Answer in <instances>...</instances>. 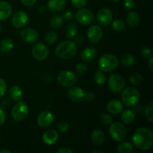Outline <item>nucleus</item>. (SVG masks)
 I'll list each match as a JSON object with an SVG mask.
<instances>
[{"instance_id": "f257e3e1", "label": "nucleus", "mask_w": 153, "mask_h": 153, "mask_svg": "<svg viewBox=\"0 0 153 153\" xmlns=\"http://www.w3.org/2000/svg\"><path fill=\"white\" fill-rule=\"evenodd\" d=\"M132 141L134 146L140 150H148L153 146V133L149 128L141 127L133 134Z\"/></svg>"}, {"instance_id": "f03ea898", "label": "nucleus", "mask_w": 153, "mask_h": 153, "mask_svg": "<svg viewBox=\"0 0 153 153\" xmlns=\"http://www.w3.org/2000/svg\"><path fill=\"white\" fill-rule=\"evenodd\" d=\"M78 47L76 43L72 40L61 42L55 49V54L61 59L67 60L73 58L76 55Z\"/></svg>"}, {"instance_id": "7ed1b4c3", "label": "nucleus", "mask_w": 153, "mask_h": 153, "mask_svg": "<svg viewBox=\"0 0 153 153\" xmlns=\"http://www.w3.org/2000/svg\"><path fill=\"white\" fill-rule=\"evenodd\" d=\"M99 68L105 73L114 71L119 66V59L113 54H105L99 60Z\"/></svg>"}, {"instance_id": "20e7f679", "label": "nucleus", "mask_w": 153, "mask_h": 153, "mask_svg": "<svg viewBox=\"0 0 153 153\" xmlns=\"http://www.w3.org/2000/svg\"><path fill=\"white\" fill-rule=\"evenodd\" d=\"M121 94V99L124 105L128 107H134L140 100V92L132 87L124 88Z\"/></svg>"}, {"instance_id": "39448f33", "label": "nucleus", "mask_w": 153, "mask_h": 153, "mask_svg": "<svg viewBox=\"0 0 153 153\" xmlns=\"http://www.w3.org/2000/svg\"><path fill=\"white\" fill-rule=\"evenodd\" d=\"M29 113L28 105L22 101H17L11 110V117L15 121H22L27 117Z\"/></svg>"}, {"instance_id": "423d86ee", "label": "nucleus", "mask_w": 153, "mask_h": 153, "mask_svg": "<svg viewBox=\"0 0 153 153\" xmlns=\"http://www.w3.org/2000/svg\"><path fill=\"white\" fill-rule=\"evenodd\" d=\"M78 78L76 75L70 70H63L58 73L57 81L61 86L70 88L76 85Z\"/></svg>"}, {"instance_id": "0eeeda50", "label": "nucleus", "mask_w": 153, "mask_h": 153, "mask_svg": "<svg viewBox=\"0 0 153 153\" xmlns=\"http://www.w3.org/2000/svg\"><path fill=\"white\" fill-rule=\"evenodd\" d=\"M109 134L111 138L115 141H123L126 136V129L125 126L119 122L114 123H112L109 128Z\"/></svg>"}, {"instance_id": "6e6552de", "label": "nucleus", "mask_w": 153, "mask_h": 153, "mask_svg": "<svg viewBox=\"0 0 153 153\" xmlns=\"http://www.w3.org/2000/svg\"><path fill=\"white\" fill-rule=\"evenodd\" d=\"M126 82L123 77L119 74H113L109 77L108 81V87L109 90L115 94H120L123 91Z\"/></svg>"}, {"instance_id": "1a4fd4ad", "label": "nucleus", "mask_w": 153, "mask_h": 153, "mask_svg": "<svg viewBox=\"0 0 153 153\" xmlns=\"http://www.w3.org/2000/svg\"><path fill=\"white\" fill-rule=\"evenodd\" d=\"M32 56L40 61H45L49 56V49L43 43H37L33 46L31 49Z\"/></svg>"}, {"instance_id": "9d476101", "label": "nucleus", "mask_w": 153, "mask_h": 153, "mask_svg": "<svg viewBox=\"0 0 153 153\" xmlns=\"http://www.w3.org/2000/svg\"><path fill=\"white\" fill-rule=\"evenodd\" d=\"M76 19L79 23L82 24L84 25H90L93 22L94 19V16L93 12L91 10L87 8H80L76 12Z\"/></svg>"}, {"instance_id": "9b49d317", "label": "nucleus", "mask_w": 153, "mask_h": 153, "mask_svg": "<svg viewBox=\"0 0 153 153\" xmlns=\"http://www.w3.org/2000/svg\"><path fill=\"white\" fill-rule=\"evenodd\" d=\"M97 21L101 26H108L110 25L113 19V13L111 10L107 7L100 9L97 13Z\"/></svg>"}, {"instance_id": "f8f14e48", "label": "nucleus", "mask_w": 153, "mask_h": 153, "mask_svg": "<svg viewBox=\"0 0 153 153\" xmlns=\"http://www.w3.org/2000/svg\"><path fill=\"white\" fill-rule=\"evenodd\" d=\"M54 122V115L49 111H43L37 117V123L41 128H48Z\"/></svg>"}, {"instance_id": "ddd939ff", "label": "nucleus", "mask_w": 153, "mask_h": 153, "mask_svg": "<svg viewBox=\"0 0 153 153\" xmlns=\"http://www.w3.org/2000/svg\"><path fill=\"white\" fill-rule=\"evenodd\" d=\"M103 37V31L98 25H93L88 30V38L91 43H97Z\"/></svg>"}, {"instance_id": "4468645a", "label": "nucleus", "mask_w": 153, "mask_h": 153, "mask_svg": "<svg viewBox=\"0 0 153 153\" xmlns=\"http://www.w3.org/2000/svg\"><path fill=\"white\" fill-rule=\"evenodd\" d=\"M28 21V16L25 11L19 10L16 12L12 16L11 22L16 28H21L25 26Z\"/></svg>"}, {"instance_id": "2eb2a0df", "label": "nucleus", "mask_w": 153, "mask_h": 153, "mask_svg": "<svg viewBox=\"0 0 153 153\" xmlns=\"http://www.w3.org/2000/svg\"><path fill=\"white\" fill-rule=\"evenodd\" d=\"M20 37L23 41L32 43L38 40L39 34L36 30L31 28H24L20 31Z\"/></svg>"}, {"instance_id": "dca6fc26", "label": "nucleus", "mask_w": 153, "mask_h": 153, "mask_svg": "<svg viewBox=\"0 0 153 153\" xmlns=\"http://www.w3.org/2000/svg\"><path fill=\"white\" fill-rule=\"evenodd\" d=\"M85 91L79 87H73L68 91V98L74 102H81L85 99Z\"/></svg>"}, {"instance_id": "f3484780", "label": "nucleus", "mask_w": 153, "mask_h": 153, "mask_svg": "<svg viewBox=\"0 0 153 153\" xmlns=\"http://www.w3.org/2000/svg\"><path fill=\"white\" fill-rule=\"evenodd\" d=\"M97 56V51L94 47H87L81 53L80 58L83 62L88 63L94 61Z\"/></svg>"}, {"instance_id": "a211bd4d", "label": "nucleus", "mask_w": 153, "mask_h": 153, "mask_svg": "<svg viewBox=\"0 0 153 153\" xmlns=\"http://www.w3.org/2000/svg\"><path fill=\"white\" fill-rule=\"evenodd\" d=\"M58 133L55 129H49L45 131L43 135V143L47 145H53L58 141Z\"/></svg>"}, {"instance_id": "6ab92c4d", "label": "nucleus", "mask_w": 153, "mask_h": 153, "mask_svg": "<svg viewBox=\"0 0 153 153\" xmlns=\"http://www.w3.org/2000/svg\"><path fill=\"white\" fill-rule=\"evenodd\" d=\"M107 110L112 114H119L123 110V105L120 100H112L108 102Z\"/></svg>"}, {"instance_id": "aec40b11", "label": "nucleus", "mask_w": 153, "mask_h": 153, "mask_svg": "<svg viewBox=\"0 0 153 153\" xmlns=\"http://www.w3.org/2000/svg\"><path fill=\"white\" fill-rule=\"evenodd\" d=\"M12 7L6 1H0V20H4L11 15Z\"/></svg>"}, {"instance_id": "412c9836", "label": "nucleus", "mask_w": 153, "mask_h": 153, "mask_svg": "<svg viewBox=\"0 0 153 153\" xmlns=\"http://www.w3.org/2000/svg\"><path fill=\"white\" fill-rule=\"evenodd\" d=\"M66 5L65 0H49L47 7L51 11L60 12L64 10Z\"/></svg>"}, {"instance_id": "4be33fe9", "label": "nucleus", "mask_w": 153, "mask_h": 153, "mask_svg": "<svg viewBox=\"0 0 153 153\" xmlns=\"http://www.w3.org/2000/svg\"><path fill=\"white\" fill-rule=\"evenodd\" d=\"M105 140V135L102 130L97 128L93 131L91 134V140L94 144L97 146H100L104 143Z\"/></svg>"}, {"instance_id": "5701e85b", "label": "nucleus", "mask_w": 153, "mask_h": 153, "mask_svg": "<svg viewBox=\"0 0 153 153\" xmlns=\"http://www.w3.org/2000/svg\"><path fill=\"white\" fill-rule=\"evenodd\" d=\"M126 23L130 27L137 26L140 22V16L135 11H129L126 16Z\"/></svg>"}, {"instance_id": "b1692460", "label": "nucleus", "mask_w": 153, "mask_h": 153, "mask_svg": "<svg viewBox=\"0 0 153 153\" xmlns=\"http://www.w3.org/2000/svg\"><path fill=\"white\" fill-rule=\"evenodd\" d=\"M9 96L14 101H19L22 98V91L18 85H13L9 90Z\"/></svg>"}, {"instance_id": "393cba45", "label": "nucleus", "mask_w": 153, "mask_h": 153, "mask_svg": "<svg viewBox=\"0 0 153 153\" xmlns=\"http://www.w3.org/2000/svg\"><path fill=\"white\" fill-rule=\"evenodd\" d=\"M135 119V113L132 110L127 109L123 111L122 115H121V120L123 123L125 124H131V123L134 122Z\"/></svg>"}, {"instance_id": "a878e982", "label": "nucleus", "mask_w": 153, "mask_h": 153, "mask_svg": "<svg viewBox=\"0 0 153 153\" xmlns=\"http://www.w3.org/2000/svg\"><path fill=\"white\" fill-rule=\"evenodd\" d=\"M13 48V40L10 38H4L0 42V50L4 53L10 52Z\"/></svg>"}, {"instance_id": "bb28decb", "label": "nucleus", "mask_w": 153, "mask_h": 153, "mask_svg": "<svg viewBox=\"0 0 153 153\" xmlns=\"http://www.w3.org/2000/svg\"><path fill=\"white\" fill-rule=\"evenodd\" d=\"M78 28L74 23L69 24L66 28V37L69 40H73L77 36Z\"/></svg>"}, {"instance_id": "cd10ccee", "label": "nucleus", "mask_w": 153, "mask_h": 153, "mask_svg": "<svg viewBox=\"0 0 153 153\" xmlns=\"http://www.w3.org/2000/svg\"><path fill=\"white\" fill-rule=\"evenodd\" d=\"M119 153H131L133 151V146L127 141H120L117 149Z\"/></svg>"}, {"instance_id": "c85d7f7f", "label": "nucleus", "mask_w": 153, "mask_h": 153, "mask_svg": "<svg viewBox=\"0 0 153 153\" xmlns=\"http://www.w3.org/2000/svg\"><path fill=\"white\" fill-rule=\"evenodd\" d=\"M63 24V17L59 14L52 16L50 19V25L54 29H58Z\"/></svg>"}, {"instance_id": "c756f323", "label": "nucleus", "mask_w": 153, "mask_h": 153, "mask_svg": "<svg viewBox=\"0 0 153 153\" xmlns=\"http://www.w3.org/2000/svg\"><path fill=\"white\" fill-rule=\"evenodd\" d=\"M121 64L124 65L125 67H131L134 65L135 62V58L131 54H126L121 58Z\"/></svg>"}, {"instance_id": "7c9ffc66", "label": "nucleus", "mask_w": 153, "mask_h": 153, "mask_svg": "<svg viewBox=\"0 0 153 153\" xmlns=\"http://www.w3.org/2000/svg\"><path fill=\"white\" fill-rule=\"evenodd\" d=\"M94 82H96V84L98 85H102L105 83L106 81V76L105 75L104 72L100 70V71L97 72L94 75Z\"/></svg>"}, {"instance_id": "2f4dec72", "label": "nucleus", "mask_w": 153, "mask_h": 153, "mask_svg": "<svg viewBox=\"0 0 153 153\" xmlns=\"http://www.w3.org/2000/svg\"><path fill=\"white\" fill-rule=\"evenodd\" d=\"M126 23L123 19H117L112 22L111 28L115 31H121L125 28Z\"/></svg>"}, {"instance_id": "473e14b6", "label": "nucleus", "mask_w": 153, "mask_h": 153, "mask_svg": "<svg viewBox=\"0 0 153 153\" xmlns=\"http://www.w3.org/2000/svg\"><path fill=\"white\" fill-rule=\"evenodd\" d=\"M144 114L145 117L147 120L149 122L152 123L153 122V102H150L147 106L146 107V109L144 110Z\"/></svg>"}, {"instance_id": "72a5a7b5", "label": "nucleus", "mask_w": 153, "mask_h": 153, "mask_svg": "<svg viewBox=\"0 0 153 153\" xmlns=\"http://www.w3.org/2000/svg\"><path fill=\"white\" fill-rule=\"evenodd\" d=\"M58 40V34L55 31H49L45 35V41L49 44H53Z\"/></svg>"}, {"instance_id": "f704fd0d", "label": "nucleus", "mask_w": 153, "mask_h": 153, "mask_svg": "<svg viewBox=\"0 0 153 153\" xmlns=\"http://www.w3.org/2000/svg\"><path fill=\"white\" fill-rule=\"evenodd\" d=\"M129 82L134 85H140L143 82V76L140 73H133L130 76Z\"/></svg>"}, {"instance_id": "c9c22d12", "label": "nucleus", "mask_w": 153, "mask_h": 153, "mask_svg": "<svg viewBox=\"0 0 153 153\" xmlns=\"http://www.w3.org/2000/svg\"><path fill=\"white\" fill-rule=\"evenodd\" d=\"M100 120H101L102 123L103 125L105 126H110L113 123V119H112L111 116L108 114H102L101 117H100Z\"/></svg>"}, {"instance_id": "e433bc0d", "label": "nucleus", "mask_w": 153, "mask_h": 153, "mask_svg": "<svg viewBox=\"0 0 153 153\" xmlns=\"http://www.w3.org/2000/svg\"><path fill=\"white\" fill-rule=\"evenodd\" d=\"M71 3L76 8L80 9L87 5L88 0H71Z\"/></svg>"}, {"instance_id": "4c0bfd02", "label": "nucleus", "mask_w": 153, "mask_h": 153, "mask_svg": "<svg viewBox=\"0 0 153 153\" xmlns=\"http://www.w3.org/2000/svg\"><path fill=\"white\" fill-rule=\"evenodd\" d=\"M140 54H141L142 56L144 58H147L149 59V58L152 56V49L149 47H146V46H144L140 50Z\"/></svg>"}, {"instance_id": "58836bf2", "label": "nucleus", "mask_w": 153, "mask_h": 153, "mask_svg": "<svg viewBox=\"0 0 153 153\" xmlns=\"http://www.w3.org/2000/svg\"><path fill=\"white\" fill-rule=\"evenodd\" d=\"M76 70L79 75H84L88 71V66L85 64H78L76 65Z\"/></svg>"}, {"instance_id": "ea45409f", "label": "nucleus", "mask_w": 153, "mask_h": 153, "mask_svg": "<svg viewBox=\"0 0 153 153\" xmlns=\"http://www.w3.org/2000/svg\"><path fill=\"white\" fill-rule=\"evenodd\" d=\"M58 129L61 133H65L68 131L69 128H70V125L67 121H62L60 122L58 125Z\"/></svg>"}, {"instance_id": "a19ab883", "label": "nucleus", "mask_w": 153, "mask_h": 153, "mask_svg": "<svg viewBox=\"0 0 153 153\" xmlns=\"http://www.w3.org/2000/svg\"><path fill=\"white\" fill-rule=\"evenodd\" d=\"M7 83L5 80L0 78V97L4 96L7 91Z\"/></svg>"}, {"instance_id": "79ce46f5", "label": "nucleus", "mask_w": 153, "mask_h": 153, "mask_svg": "<svg viewBox=\"0 0 153 153\" xmlns=\"http://www.w3.org/2000/svg\"><path fill=\"white\" fill-rule=\"evenodd\" d=\"M134 0H123V5L127 10H131L134 7Z\"/></svg>"}, {"instance_id": "37998d69", "label": "nucleus", "mask_w": 153, "mask_h": 153, "mask_svg": "<svg viewBox=\"0 0 153 153\" xmlns=\"http://www.w3.org/2000/svg\"><path fill=\"white\" fill-rule=\"evenodd\" d=\"M87 102H93L95 100V94L92 92H88L85 94V99Z\"/></svg>"}, {"instance_id": "c03bdc74", "label": "nucleus", "mask_w": 153, "mask_h": 153, "mask_svg": "<svg viewBox=\"0 0 153 153\" xmlns=\"http://www.w3.org/2000/svg\"><path fill=\"white\" fill-rule=\"evenodd\" d=\"M6 120V114L2 108H0V126H2Z\"/></svg>"}, {"instance_id": "a18cd8bd", "label": "nucleus", "mask_w": 153, "mask_h": 153, "mask_svg": "<svg viewBox=\"0 0 153 153\" xmlns=\"http://www.w3.org/2000/svg\"><path fill=\"white\" fill-rule=\"evenodd\" d=\"M22 4L26 7H31L36 3L37 0H20Z\"/></svg>"}, {"instance_id": "49530a36", "label": "nucleus", "mask_w": 153, "mask_h": 153, "mask_svg": "<svg viewBox=\"0 0 153 153\" xmlns=\"http://www.w3.org/2000/svg\"><path fill=\"white\" fill-rule=\"evenodd\" d=\"M73 16H74V14H73V13L71 10H67V11L64 12V17L66 19H67V20L72 19L73 18Z\"/></svg>"}, {"instance_id": "de8ad7c7", "label": "nucleus", "mask_w": 153, "mask_h": 153, "mask_svg": "<svg viewBox=\"0 0 153 153\" xmlns=\"http://www.w3.org/2000/svg\"><path fill=\"white\" fill-rule=\"evenodd\" d=\"M58 153H73V150L68 147H61L57 150Z\"/></svg>"}, {"instance_id": "09e8293b", "label": "nucleus", "mask_w": 153, "mask_h": 153, "mask_svg": "<svg viewBox=\"0 0 153 153\" xmlns=\"http://www.w3.org/2000/svg\"><path fill=\"white\" fill-rule=\"evenodd\" d=\"M143 111H144V110H143V106L140 105H138L135 106V108H134V113L140 114L143 113Z\"/></svg>"}, {"instance_id": "8fccbe9b", "label": "nucleus", "mask_w": 153, "mask_h": 153, "mask_svg": "<svg viewBox=\"0 0 153 153\" xmlns=\"http://www.w3.org/2000/svg\"><path fill=\"white\" fill-rule=\"evenodd\" d=\"M75 38H76V42H75V43H78V44H81V43H82L84 42V37H81V36H79V37H76Z\"/></svg>"}, {"instance_id": "3c124183", "label": "nucleus", "mask_w": 153, "mask_h": 153, "mask_svg": "<svg viewBox=\"0 0 153 153\" xmlns=\"http://www.w3.org/2000/svg\"><path fill=\"white\" fill-rule=\"evenodd\" d=\"M149 62H148V66H149V68L150 70V71H152L153 70V58L151 57V58H149Z\"/></svg>"}, {"instance_id": "603ef678", "label": "nucleus", "mask_w": 153, "mask_h": 153, "mask_svg": "<svg viewBox=\"0 0 153 153\" xmlns=\"http://www.w3.org/2000/svg\"><path fill=\"white\" fill-rule=\"evenodd\" d=\"M38 10H39V12H40V13H44L45 11H46V7H44V6H43V5H41V6H40V7H38Z\"/></svg>"}, {"instance_id": "864d4df0", "label": "nucleus", "mask_w": 153, "mask_h": 153, "mask_svg": "<svg viewBox=\"0 0 153 153\" xmlns=\"http://www.w3.org/2000/svg\"><path fill=\"white\" fill-rule=\"evenodd\" d=\"M0 153H10V152L8 150H6V149H1V150H0Z\"/></svg>"}, {"instance_id": "5fc2aeb1", "label": "nucleus", "mask_w": 153, "mask_h": 153, "mask_svg": "<svg viewBox=\"0 0 153 153\" xmlns=\"http://www.w3.org/2000/svg\"><path fill=\"white\" fill-rule=\"evenodd\" d=\"M93 153H95V152H98V153H100L101 152V151H100V150H94L92 152Z\"/></svg>"}, {"instance_id": "6e6d98bb", "label": "nucleus", "mask_w": 153, "mask_h": 153, "mask_svg": "<svg viewBox=\"0 0 153 153\" xmlns=\"http://www.w3.org/2000/svg\"><path fill=\"white\" fill-rule=\"evenodd\" d=\"M111 1H114V2H118V1H120L121 0H111Z\"/></svg>"}, {"instance_id": "4d7b16f0", "label": "nucleus", "mask_w": 153, "mask_h": 153, "mask_svg": "<svg viewBox=\"0 0 153 153\" xmlns=\"http://www.w3.org/2000/svg\"><path fill=\"white\" fill-rule=\"evenodd\" d=\"M1 23H0V32H1Z\"/></svg>"}, {"instance_id": "13d9d810", "label": "nucleus", "mask_w": 153, "mask_h": 153, "mask_svg": "<svg viewBox=\"0 0 153 153\" xmlns=\"http://www.w3.org/2000/svg\"><path fill=\"white\" fill-rule=\"evenodd\" d=\"M151 1H152V0H151Z\"/></svg>"}]
</instances>
